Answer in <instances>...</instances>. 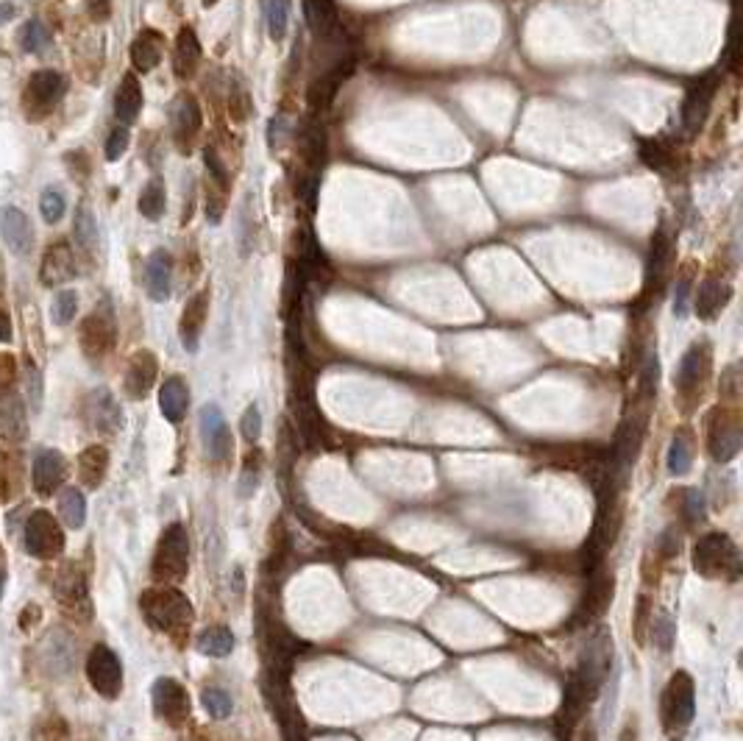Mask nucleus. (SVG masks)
<instances>
[{
	"label": "nucleus",
	"mask_w": 743,
	"mask_h": 741,
	"mask_svg": "<svg viewBox=\"0 0 743 741\" xmlns=\"http://www.w3.org/2000/svg\"><path fill=\"white\" fill-rule=\"evenodd\" d=\"M139 611H142L145 622L157 633H165L176 641H181L189 633L192 619H195L192 602L173 585H154V588L142 591Z\"/></svg>",
	"instance_id": "nucleus-1"
},
{
	"label": "nucleus",
	"mask_w": 743,
	"mask_h": 741,
	"mask_svg": "<svg viewBox=\"0 0 743 741\" xmlns=\"http://www.w3.org/2000/svg\"><path fill=\"white\" fill-rule=\"evenodd\" d=\"M187 571H189V535L184 524L173 521L170 527H165L157 543L151 577L159 585H176L187 577Z\"/></svg>",
	"instance_id": "nucleus-2"
},
{
	"label": "nucleus",
	"mask_w": 743,
	"mask_h": 741,
	"mask_svg": "<svg viewBox=\"0 0 743 741\" xmlns=\"http://www.w3.org/2000/svg\"><path fill=\"white\" fill-rule=\"evenodd\" d=\"M693 569L710 580H738L740 555L738 547L724 532H710L693 547Z\"/></svg>",
	"instance_id": "nucleus-3"
},
{
	"label": "nucleus",
	"mask_w": 743,
	"mask_h": 741,
	"mask_svg": "<svg viewBox=\"0 0 743 741\" xmlns=\"http://www.w3.org/2000/svg\"><path fill=\"white\" fill-rule=\"evenodd\" d=\"M710 363L713 360H710V345L707 343H693L690 349L682 355L677 376H674V387L679 393V402H682L685 413H690L693 405L702 399L705 382L710 376Z\"/></svg>",
	"instance_id": "nucleus-4"
},
{
	"label": "nucleus",
	"mask_w": 743,
	"mask_h": 741,
	"mask_svg": "<svg viewBox=\"0 0 743 741\" xmlns=\"http://www.w3.org/2000/svg\"><path fill=\"white\" fill-rule=\"evenodd\" d=\"M67 92V81L59 70H36L28 84H25V92L20 98V107H23V115L36 123V120H45L51 115L59 101Z\"/></svg>",
	"instance_id": "nucleus-5"
},
{
	"label": "nucleus",
	"mask_w": 743,
	"mask_h": 741,
	"mask_svg": "<svg viewBox=\"0 0 743 741\" xmlns=\"http://www.w3.org/2000/svg\"><path fill=\"white\" fill-rule=\"evenodd\" d=\"M671 265H674V237L668 232V223H660V229L652 237V252H649V265H646V284H643V293H640L635 310L657 302L660 290L668 282Z\"/></svg>",
	"instance_id": "nucleus-6"
},
{
	"label": "nucleus",
	"mask_w": 743,
	"mask_h": 741,
	"mask_svg": "<svg viewBox=\"0 0 743 741\" xmlns=\"http://www.w3.org/2000/svg\"><path fill=\"white\" fill-rule=\"evenodd\" d=\"M693 705H697V688H693V680L687 672H677L668 680V685L663 688V705H660L663 727L668 733H682L693 719Z\"/></svg>",
	"instance_id": "nucleus-7"
},
{
	"label": "nucleus",
	"mask_w": 743,
	"mask_h": 741,
	"mask_svg": "<svg viewBox=\"0 0 743 741\" xmlns=\"http://www.w3.org/2000/svg\"><path fill=\"white\" fill-rule=\"evenodd\" d=\"M23 547L36 561H54L65 550V530L47 510H34L25 521Z\"/></svg>",
	"instance_id": "nucleus-8"
},
{
	"label": "nucleus",
	"mask_w": 743,
	"mask_h": 741,
	"mask_svg": "<svg viewBox=\"0 0 743 741\" xmlns=\"http://www.w3.org/2000/svg\"><path fill=\"white\" fill-rule=\"evenodd\" d=\"M87 680L107 700H117L123 691V664L107 644H95L87 655Z\"/></svg>",
	"instance_id": "nucleus-9"
},
{
	"label": "nucleus",
	"mask_w": 743,
	"mask_h": 741,
	"mask_svg": "<svg viewBox=\"0 0 743 741\" xmlns=\"http://www.w3.org/2000/svg\"><path fill=\"white\" fill-rule=\"evenodd\" d=\"M707 449L716 463H729L740 452V418L732 407H716L707 418Z\"/></svg>",
	"instance_id": "nucleus-10"
},
{
	"label": "nucleus",
	"mask_w": 743,
	"mask_h": 741,
	"mask_svg": "<svg viewBox=\"0 0 743 741\" xmlns=\"http://www.w3.org/2000/svg\"><path fill=\"white\" fill-rule=\"evenodd\" d=\"M78 340H81V352L89 360H104L115 349V340H117L115 313L107 304L89 313V318H84V324H81Z\"/></svg>",
	"instance_id": "nucleus-11"
},
{
	"label": "nucleus",
	"mask_w": 743,
	"mask_h": 741,
	"mask_svg": "<svg viewBox=\"0 0 743 741\" xmlns=\"http://www.w3.org/2000/svg\"><path fill=\"white\" fill-rule=\"evenodd\" d=\"M201 126H204V115H201V107L189 95V92H178L170 104V129H173V139L178 145V151L187 154L192 142L201 134Z\"/></svg>",
	"instance_id": "nucleus-12"
},
{
	"label": "nucleus",
	"mask_w": 743,
	"mask_h": 741,
	"mask_svg": "<svg viewBox=\"0 0 743 741\" xmlns=\"http://www.w3.org/2000/svg\"><path fill=\"white\" fill-rule=\"evenodd\" d=\"M54 594L59 600V605L70 613L81 611L84 616L92 613V602H89V585H87V574L76 561H67L59 574H56V585Z\"/></svg>",
	"instance_id": "nucleus-13"
},
{
	"label": "nucleus",
	"mask_w": 743,
	"mask_h": 741,
	"mask_svg": "<svg viewBox=\"0 0 743 741\" xmlns=\"http://www.w3.org/2000/svg\"><path fill=\"white\" fill-rule=\"evenodd\" d=\"M151 697H154V714L178 727L189 719V697H187V688L173 680V677H159L151 688Z\"/></svg>",
	"instance_id": "nucleus-14"
},
{
	"label": "nucleus",
	"mask_w": 743,
	"mask_h": 741,
	"mask_svg": "<svg viewBox=\"0 0 743 741\" xmlns=\"http://www.w3.org/2000/svg\"><path fill=\"white\" fill-rule=\"evenodd\" d=\"M716 92H718V76L710 73L705 76L702 81H697L682 101V129L687 134H699V129L705 126L707 115H710V107L716 101Z\"/></svg>",
	"instance_id": "nucleus-15"
},
{
	"label": "nucleus",
	"mask_w": 743,
	"mask_h": 741,
	"mask_svg": "<svg viewBox=\"0 0 743 741\" xmlns=\"http://www.w3.org/2000/svg\"><path fill=\"white\" fill-rule=\"evenodd\" d=\"M198 421H201V437H204V447H207L209 458L215 463L229 460L231 452H234V437H231V429H229L220 407L218 405H204Z\"/></svg>",
	"instance_id": "nucleus-16"
},
{
	"label": "nucleus",
	"mask_w": 743,
	"mask_h": 741,
	"mask_svg": "<svg viewBox=\"0 0 743 741\" xmlns=\"http://www.w3.org/2000/svg\"><path fill=\"white\" fill-rule=\"evenodd\" d=\"M157 376H159V360H157V355L148 352V349L134 352L131 360H128V365H126V376H123V387L128 393V399L142 402L148 393L154 390Z\"/></svg>",
	"instance_id": "nucleus-17"
},
{
	"label": "nucleus",
	"mask_w": 743,
	"mask_h": 741,
	"mask_svg": "<svg viewBox=\"0 0 743 741\" xmlns=\"http://www.w3.org/2000/svg\"><path fill=\"white\" fill-rule=\"evenodd\" d=\"M31 479L39 497H51L67 479V458L59 449H39L31 466Z\"/></svg>",
	"instance_id": "nucleus-18"
},
{
	"label": "nucleus",
	"mask_w": 743,
	"mask_h": 741,
	"mask_svg": "<svg viewBox=\"0 0 743 741\" xmlns=\"http://www.w3.org/2000/svg\"><path fill=\"white\" fill-rule=\"evenodd\" d=\"M76 273H78V268H76V254L70 249V242L56 240L47 245L42 265H39V282L45 287H62L70 279H76Z\"/></svg>",
	"instance_id": "nucleus-19"
},
{
	"label": "nucleus",
	"mask_w": 743,
	"mask_h": 741,
	"mask_svg": "<svg viewBox=\"0 0 743 741\" xmlns=\"http://www.w3.org/2000/svg\"><path fill=\"white\" fill-rule=\"evenodd\" d=\"M0 237H4L6 249L17 257H25L34 252V223L31 218L17 210V207H4L0 210Z\"/></svg>",
	"instance_id": "nucleus-20"
},
{
	"label": "nucleus",
	"mask_w": 743,
	"mask_h": 741,
	"mask_svg": "<svg viewBox=\"0 0 743 741\" xmlns=\"http://www.w3.org/2000/svg\"><path fill=\"white\" fill-rule=\"evenodd\" d=\"M207 318H209V290H198L184 304V313L178 321V334H181V343L187 352H198V343H201Z\"/></svg>",
	"instance_id": "nucleus-21"
},
{
	"label": "nucleus",
	"mask_w": 743,
	"mask_h": 741,
	"mask_svg": "<svg viewBox=\"0 0 743 741\" xmlns=\"http://www.w3.org/2000/svg\"><path fill=\"white\" fill-rule=\"evenodd\" d=\"M87 421L97 429V432H117L120 424H123V413H120V405L115 402V396L109 390H92L89 399H87Z\"/></svg>",
	"instance_id": "nucleus-22"
},
{
	"label": "nucleus",
	"mask_w": 743,
	"mask_h": 741,
	"mask_svg": "<svg viewBox=\"0 0 743 741\" xmlns=\"http://www.w3.org/2000/svg\"><path fill=\"white\" fill-rule=\"evenodd\" d=\"M170 282H173V257L165 249H157L145 262V293L154 302L170 299Z\"/></svg>",
	"instance_id": "nucleus-23"
},
{
	"label": "nucleus",
	"mask_w": 743,
	"mask_h": 741,
	"mask_svg": "<svg viewBox=\"0 0 743 741\" xmlns=\"http://www.w3.org/2000/svg\"><path fill=\"white\" fill-rule=\"evenodd\" d=\"M165 36L154 28H142L131 42V65L139 73H151L162 62Z\"/></svg>",
	"instance_id": "nucleus-24"
},
{
	"label": "nucleus",
	"mask_w": 743,
	"mask_h": 741,
	"mask_svg": "<svg viewBox=\"0 0 743 741\" xmlns=\"http://www.w3.org/2000/svg\"><path fill=\"white\" fill-rule=\"evenodd\" d=\"M729 284L724 282V279H718V276H707V279H702L699 282V287H697V299H693V307H697V315L702 318V321H713L721 310H724V304L729 302Z\"/></svg>",
	"instance_id": "nucleus-25"
},
{
	"label": "nucleus",
	"mask_w": 743,
	"mask_h": 741,
	"mask_svg": "<svg viewBox=\"0 0 743 741\" xmlns=\"http://www.w3.org/2000/svg\"><path fill=\"white\" fill-rule=\"evenodd\" d=\"M198 65H201V42H198L195 31L189 26H184L176 36V47H173V73L187 81L198 73Z\"/></svg>",
	"instance_id": "nucleus-26"
},
{
	"label": "nucleus",
	"mask_w": 743,
	"mask_h": 741,
	"mask_svg": "<svg viewBox=\"0 0 743 741\" xmlns=\"http://www.w3.org/2000/svg\"><path fill=\"white\" fill-rule=\"evenodd\" d=\"M28 435V418H25V405L20 396H6L0 399V440L17 443Z\"/></svg>",
	"instance_id": "nucleus-27"
},
{
	"label": "nucleus",
	"mask_w": 743,
	"mask_h": 741,
	"mask_svg": "<svg viewBox=\"0 0 743 741\" xmlns=\"http://www.w3.org/2000/svg\"><path fill=\"white\" fill-rule=\"evenodd\" d=\"M189 407V387L181 376H170L165 379V385L159 387V410L170 424H181Z\"/></svg>",
	"instance_id": "nucleus-28"
},
{
	"label": "nucleus",
	"mask_w": 743,
	"mask_h": 741,
	"mask_svg": "<svg viewBox=\"0 0 743 741\" xmlns=\"http://www.w3.org/2000/svg\"><path fill=\"white\" fill-rule=\"evenodd\" d=\"M139 109H142V84L134 73H126L115 95V115L123 126H128L139 118Z\"/></svg>",
	"instance_id": "nucleus-29"
},
{
	"label": "nucleus",
	"mask_w": 743,
	"mask_h": 741,
	"mask_svg": "<svg viewBox=\"0 0 743 741\" xmlns=\"http://www.w3.org/2000/svg\"><path fill=\"white\" fill-rule=\"evenodd\" d=\"M107 468H109V452L107 447H87L78 458V479L84 488L95 490L101 488V482L107 479Z\"/></svg>",
	"instance_id": "nucleus-30"
},
{
	"label": "nucleus",
	"mask_w": 743,
	"mask_h": 741,
	"mask_svg": "<svg viewBox=\"0 0 743 741\" xmlns=\"http://www.w3.org/2000/svg\"><path fill=\"white\" fill-rule=\"evenodd\" d=\"M304 15H307V26L318 39H329L337 34L340 17L331 0H304Z\"/></svg>",
	"instance_id": "nucleus-31"
},
{
	"label": "nucleus",
	"mask_w": 743,
	"mask_h": 741,
	"mask_svg": "<svg viewBox=\"0 0 743 741\" xmlns=\"http://www.w3.org/2000/svg\"><path fill=\"white\" fill-rule=\"evenodd\" d=\"M613 588H616L613 574H599V577H593V582H590V588H587V597H585V602H582L579 616H582L585 622L599 619V616L607 611L610 600H613Z\"/></svg>",
	"instance_id": "nucleus-32"
},
{
	"label": "nucleus",
	"mask_w": 743,
	"mask_h": 741,
	"mask_svg": "<svg viewBox=\"0 0 743 741\" xmlns=\"http://www.w3.org/2000/svg\"><path fill=\"white\" fill-rule=\"evenodd\" d=\"M195 647L201 655H209V658H226L234 653V633L223 624H215V627H207L201 630V635L195 638Z\"/></svg>",
	"instance_id": "nucleus-33"
},
{
	"label": "nucleus",
	"mask_w": 743,
	"mask_h": 741,
	"mask_svg": "<svg viewBox=\"0 0 743 741\" xmlns=\"http://www.w3.org/2000/svg\"><path fill=\"white\" fill-rule=\"evenodd\" d=\"M59 516L67 530H81L87 519V499L78 488H59Z\"/></svg>",
	"instance_id": "nucleus-34"
},
{
	"label": "nucleus",
	"mask_w": 743,
	"mask_h": 741,
	"mask_svg": "<svg viewBox=\"0 0 743 741\" xmlns=\"http://www.w3.org/2000/svg\"><path fill=\"white\" fill-rule=\"evenodd\" d=\"M23 490V466L17 455L0 449V499H15Z\"/></svg>",
	"instance_id": "nucleus-35"
},
{
	"label": "nucleus",
	"mask_w": 743,
	"mask_h": 741,
	"mask_svg": "<svg viewBox=\"0 0 743 741\" xmlns=\"http://www.w3.org/2000/svg\"><path fill=\"white\" fill-rule=\"evenodd\" d=\"M139 212L148 218V221H157V218H162L165 215V207H168V190H165V181L157 176V179H151L148 181L145 187H142V192H139Z\"/></svg>",
	"instance_id": "nucleus-36"
},
{
	"label": "nucleus",
	"mask_w": 743,
	"mask_h": 741,
	"mask_svg": "<svg viewBox=\"0 0 743 741\" xmlns=\"http://www.w3.org/2000/svg\"><path fill=\"white\" fill-rule=\"evenodd\" d=\"M17 39H20V51L42 54V51H47V45H51V31H47V26L42 20H28L20 28Z\"/></svg>",
	"instance_id": "nucleus-37"
},
{
	"label": "nucleus",
	"mask_w": 743,
	"mask_h": 741,
	"mask_svg": "<svg viewBox=\"0 0 743 741\" xmlns=\"http://www.w3.org/2000/svg\"><path fill=\"white\" fill-rule=\"evenodd\" d=\"M76 240L81 242V249H87V252H95L97 242H101V232H97L95 212L87 204H81L78 212H76Z\"/></svg>",
	"instance_id": "nucleus-38"
},
{
	"label": "nucleus",
	"mask_w": 743,
	"mask_h": 741,
	"mask_svg": "<svg viewBox=\"0 0 743 741\" xmlns=\"http://www.w3.org/2000/svg\"><path fill=\"white\" fill-rule=\"evenodd\" d=\"M666 466H668V471H671L674 477L687 474V471H690V466H693L690 440H687L682 432H679V435H674V440H671V447H668V458H666Z\"/></svg>",
	"instance_id": "nucleus-39"
},
{
	"label": "nucleus",
	"mask_w": 743,
	"mask_h": 741,
	"mask_svg": "<svg viewBox=\"0 0 743 741\" xmlns=\"http://www.w3.org/2000/svg\"><path fill=\"white\" fill-rule=\"evenodd\" d=\"M287 20H290V4H287V0H265V23H268V34H270L273 42L284 39Z\"/></svg>",
	"instance_id": "nucleus-40"
},
{
	"label": "nucleus",
	"mask_w": 743,
	"mask_h": 741,
	"mask_svg": "<svg viewBox=\"0 0 743 741\" xmlns=\"http://www.w3.org/2000/svg\"><path fill=\"white\" fill-rule=\"evenodd\" d=\"M640 160L646 162L649 168L660 170V173H668L671 170V162H674V154L668 148L657 139H643L640 142Z\"/></svg>",
	"instance_id": "nucleus-41"
},
{
	"label": "nucleus",
	"mask_w": 743,
	"mask_h": 741,
	"mask_svg": "<svg viewBox=\"0 0 743 741\" xmlns=\"http://www.w3.org/2000/svg\"><path fill=\"white\" fill-rule=\"evenodd\" d=\"M76 313H78V295H76L73 290L56 293V299H54V304H51V318H54V324H56V326H67V324L76 318Z\"/></svg>",
	"instance_id": "nucleus-42"
},
{
	"label": "nucleus",
	"mask_w": 743,
	"mask_h": 741,
	"mask_svg": "<svg viewBox=\"0 0 743 741\" xmlns=\"http://www.w3.org/2000/svg\"><path fill=\"white\" fill-rule=\"evenodd\" d=\"M204 708L209 711V716H215V719H226L229 714H231V697H229V691H223V688H204Z\"/></svg>",
	"instance_id": "nucleus-43"
},
{
	"label": "nucleus",
	"mask_w": 743,
	"mask_h": 741,
	"mask_svg": "<svg viewBox=\"0 0 743 741\" xmlns=\"http://www.w3.org/2000/svg\"><path fill=\"white\" fill-rule=\"evenodd\" d=\"M39 212L45 218V223H59L62 215H65V199H62V192L56 190H45L39 195Z\"/></svg>",
	"instance_id": "nucleus-44"
},
{
	"label": "nucleus",
	"mask_w": 743,
	"mask_h": 741,
	"mask_svg": "<svg viewBox=\"0 0 743 741\" xmlns=\"http://www.w3.org/2000/svg\"><path fill=\"white\" fill-rule=\"evenodd\" d=\"M23 390H25L31 407L39 410V405H42V376H39V371H36V365L31 360H25V365H23Z\"/></svg>",
	"instance_id": "nucleus-45"
},
{
	"label": "nucleus",
	"mask_w": 743,
	"mask_h": 741,
	"mask_svg": "<svg viewBox=\"0 0 743 741\" xmlns=\"http://www.w3.org/2000/svg\"><path fill=\"white\" fill-rule=\"evenodd\" d=\"M652 641H655V647L657 650H663V653H668L671 650V644H674V633H677V627H674V619L671 616H660L657 622H652Z\"/></svg>",
	"instance_id": "nucleus-46"
},
{
	"label": "nucleus",
	"mask_w": 743,
	"mask_h": 741,
	"mask_svg": "<svg viewBox=\"0 0 743 741\" xmlns=\"http://www.w3.org/2000/svg\"><path fill=\"white\" fill-rule=\"evenodd\" d=\"M682 510H685L687 521H705V513H707L705 493L699 488H687L685 499H682Z\"/></svg>",
	"instance_id": "nucleus-47"
},
{
	"label": "nucleus",
	"mask_w": 743,
	"mask_h": 741,
	"mask_svg": "<svg viewBox=\"0 0 743 741\" xmlns=\"http://www.w3.org/2000/svg\"><path fill=\"white\" fill-rule=\"evenodd\" d=\"M690 287H693V268L687 265L679 279H677V293H674V313L682 318L687 313V299H690Z\"/></svg>",
	"instance_id": "nucleus-48"
},
{
	"label": "nucleus",
	"mask_w": 743,
	"mask_h": 741,
	"mask_svg": "<svg viewBox=\"0 0 743 741\" xmlns=\"http://www.w3.org/2000/svg\"><path fill=\"white\" fill-rule=\"evenodd\" d=\"M239 429H242V437L248 443H257L260 435H262V413L257 405H251L245 413H242V421H239Z\"/></svg>",
	"instance_id": "nucleus-49"
},
{
	"label": "nucleus",
	"mask_w": 743,
	"mask_h": 741,
	"mask_svg": "<svg viewBox=\"0 0 743 741\" xmlns=\"http://www.w3.org/2000/svg\"><path fill=\"white\" fill-rule=\"evenodd\" d=\"M128 129L126 126H115L109 139H107V160L109 162H117L123 154H126V148H128Z\"/></svg>",
	"instance_id": "nucleus-50"
},
{
	"label": "nucleus",
	"mask_w": 743,
	"mask_h": 741,
	"mask_svg": "<svg viewBox=\"0 0 743 741\" xmlns=\"http://www.w3.org/2000/svg\"><path fill=\"white\" fill-rule=\"evenodd\" d=\"M649 597L646 594H640L637 597V611H635V638L637 641H646V630H649Z\"/></svg>",
	"instance_id": "nucleus-51"
},
{
	"label": "nucleus",
	"mask_w": 743,
	"mask_h": 741,
	"mask_svg": "<svg viewBox=\"0 0 743 741\" xmlns=\"http://www.w3.org/2000/svg\"><path fill=\"white\" fill-rule=\"evenodd\" d=\"M17 379V360L12 355H0V396H6Z\"/></svg>",
	"instance_id": "nucleus-52"
},
{
	"label": "nucleus",
	"mask_w": 743,
	"mask_h": 741,
	"mask_svg": "<svg viewBox=\"0 0 743 741\" xmlns=\"http://www.w3.org/2000/svg\"><path fill=\"white\" fill-rule=\"evenodd\" d=\"M229 107H231V118H234V120H245V115H248V107H251V101H248V92H245L242 87H231Z\"/></svg>",
	"instance_id": "nucleus-53"
},
{
	"label": "nucleus",
	"mask_w": 743,
	"mask_h": 741,
	"mask_svg": "<svg viewBox=\"0 0 743 741\" xmlns=\"http://www.w3.org/2000/svg\"><path fill=\"white\" fill-rule=\"evenodd\" d=\"M84 9L92 23H107L112 17V0H87Z\"/></svg>",
	"instance_id": "nucleus-54"
},
{
	"label": "nucleus",
	"mask_w": 743,
	"mask_h": 741,
	"mask_svg": "<svg viewBox=\"0 0 743 741\" xmlns=\"http://www.w3.org/2000/svg\"><path fill=\"white\" fill-rule=\"evenodd\" d=\"M65 162H67V168L73 170V176H76L78 181H84V179L89 176V162L84 160V154H81V151L67 154V157H65Z\"/></svg>",
	"instance_id": "nucleus-55"
},
{
	"label": "nucleus",
	"mask_w": 743,
	"mask_h": 741,
	"mask_svg": "<svg viewBox=\"0 0 743 741\" xmlns=\"http://www.w3.org/2000/svg\"><path fill=\"white\" fill-rule=\"evenodd\" d=\"M721 393H724L727 399H738V365H729V368H727Z\"/></svg>",
	"instance_id": "nucleus-56"
},
{
	"label": "nucleus",
	"mask_w": 743,
	"mask_h": 741,
	"mask_svg": "<svg viewBox=\"0 0 743 741\" xmlns=\"http://www.w3.org/2000/svg\"><path fill=\"white\" fill-rule=\"evenodd\" d=\"M12 340V318L6 310H0V343H9Z\"/></svg>",
	"instance_id": "nucleus-57"
},
{
	"label": "nucleus",
	"mask_w": 743,
	"mask_h": 741,
	"mask_svg": "<svg viewBox=\"0 0 743 741\" xmlns=\"http://www.w3.org/2000/svg\"><path fill=\"white\" fill-rule=\"evenodd\" d=\"M618 741H637V722H635V719L624 725V730H621Z\"/></svg>",
	"instance_id": "nucleus-58"
},
{
	"label": "nucleus",
	"mask_w": 743,
	"mask_h": 741,
	"mask_svg": "<svg viewBox=\"0 0 743 741\" xmlns=\"http://www.w3.org/2000/svg\"><path fill=\"white\" fill-rule=\"evenodd\" d=\"M15 15H17V9H15V4H0V26H6L9 20H15Z\"/></svg>",
	"instance_id": "nucleus-59"
},
{
	"label": "nucleus",
	"mask_w": 743,
	"mask_h": 741,
	"mask_svg": "<svg viewBox=\"0 0 743 741\" xmlns=\"http://www.w3.org/2000/svg\"><path fill=\"white\" fill-rule=\"evenodd\" d=\"M4 588H6V569H4V561H0V600H4Z\"/></svg>",
	"instance_id": "nucleus-60"
},
{
	"label": "nucleus",
	"mask_w": 743,
	"mask_h": 741,
	"mask_svg": "<svg viewBox=\"0 0 743 741\" xmlns=\"http://www.w3.org/2000/svg\"><path fill=\"white\" fill-rule=\"evenodd\" d=\"M215 4H218V0H204V6H207V9H209V6H215Z\"/></svg>",
	"instance_id": "nucleus-61"
},
{
	"label": "nucleus",
	"mask_w": 743,
	"mask_h": 741,
	"mask_svg": "<svg viewBox=\"0 0 743 741\" xmlns=\"http://www.w3.org/2000/svg\"><path fill=\"white\" fill-rule=\"evenodd\" d=\"M674 741H679V738H674Z\"/></svg>",
	"instance_id": "nucleus-62"
}]
</instances>
